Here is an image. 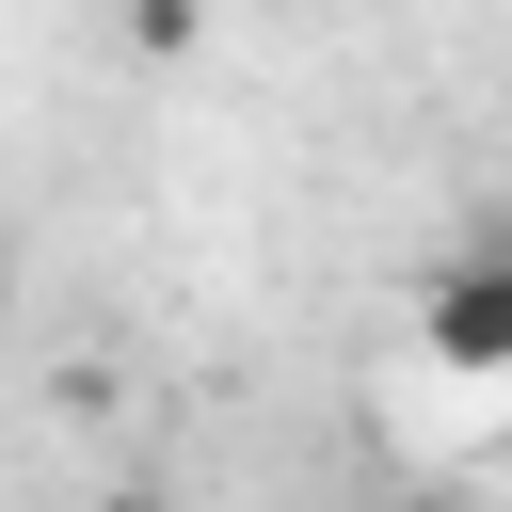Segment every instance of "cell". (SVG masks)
Masks as SVG:
<instances>
[{"label": "cell", "mask_w": 512, "mask_h": 512, "mask_svg": "<svg viewBox=\"0 0 512 512\" xmlns=\"http://www.w3.org/2000/svg\"><path fill=\"white\" fill-rule=\"evenodd\" d=\"M400 336H416V368H448V384H512V240L432 256L416 304H400Z\"/></svg>", "instance_id": "cell-1"}, {"label": "cell", "mask_w": 512, "mask_h": 512, "mask_svg": "<svg viewBox=\"0 0 512 512\" xmlns=\"http://www.w3.org/2000/svg\"><path fill=\"white\" fill-rule=\"evenodd\" d=\"M112 32H128L144 64H176V48H208V0H112Z\"/></svg>", "instance_id": "cell-2"}, {"label": "cell", "mask_w": 512, "mask_h": 512, "mask_svg": "<svg viewBox=\"0 0 512 512\" xmlns=\"http://www.w3.org/2000/svg\"><path fill=\"white\" fill-rule=\"evenodd\" d=\"M0 320H16V272H0Z\"/></svg>", "instance_id": "cell-3"}]
</instances>
